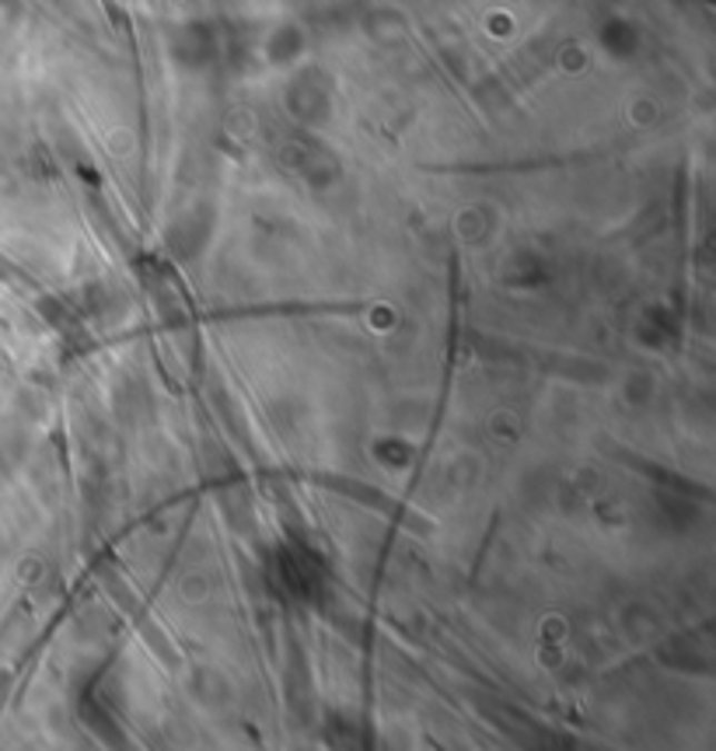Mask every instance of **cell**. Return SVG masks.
<instances>
[]
</instances>
